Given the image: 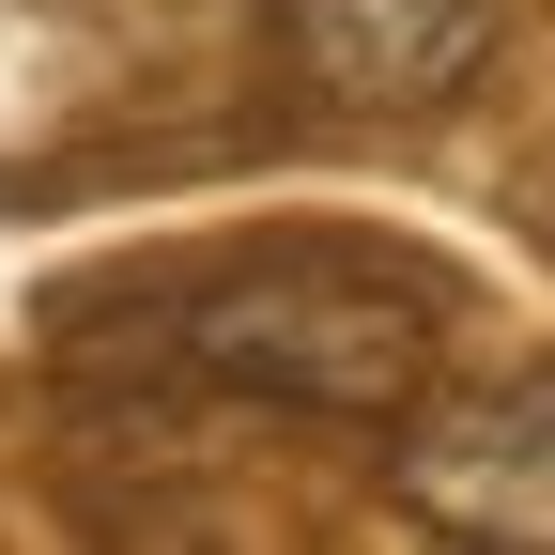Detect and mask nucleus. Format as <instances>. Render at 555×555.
Masks as SVG:
<instances>
[{
	"label": "nucleus",
	"mask_w": 555,
	"mask_h": 555,
	"mask_svg": "<svg viewBox=\"0 0 555 555\" xmlns=\"http://www.w3.org/2000/svg\"><path fill=\"white\" fill-rule=\"evenodd\" d=\"M494 0H278V62L309 108H433L478 78Z\"/></svg>",
	"instance_id": "3"
},
{
	"label": "nucleus",
	"mask_w": 555,
	"mask_h": 555,
	"mask_svg": "<svg viewBox=\"0 0 555 555\" xmlns=\"http://www.w3.org/2000/svg\"><path fill=\"white\" fill-rule=\"evenodd\" d=\"M386 494L416 509V540L463 555H555V371L416 401L386 433Z\"/></svg>",
	"instance_id": "2"
},
{
	"label": "nucleus",
	"mask_w": 555,
	"mask_h": 555,
	"mask_svg": "<svg viewBox=\"0 0 555 555\" xmlns=\"http://www.w3.org/2000/svg\"><path fill=\"white\" fill-rule=\"evenodd\" d=\"M139 356H170V371L232 386V401H278V416H371V433H401L433 401L448 309H433L416 262L294 247V262H201L185 294H155Z\"/></svg>",
	"instance_id": "1"
}]
</instances>
